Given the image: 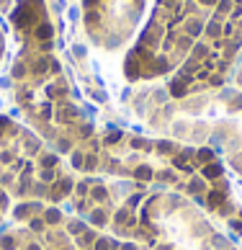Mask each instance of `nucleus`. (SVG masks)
Here are the masks:
<instances>
[{
    "label": "nucleus",
    "instance_id": "1",
    "mask_svg": "<svg viewBox=\"0 0 242 250\" xmlns=\"http://www.w3.org/2000/svg\"><path fill=\"white\" fill-rule=\"evenodd\" d=\"M217 0H160L137 52L129 57V75H155L178 62L196 36L203 31L206 18Z\"/></svg>",
    "mask_w": 242,
    "mask_h": 250
}]
</instances>
